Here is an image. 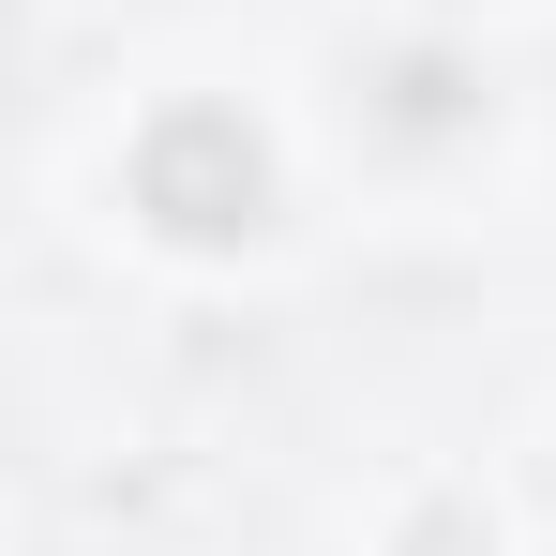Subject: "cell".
Listing matches in <instances>:
<instances>
[{"label": "cell", "instance_id": "1", "mask_svg": "<svg viewBox=\"0 0 556 556\" xmlns=\"http://www.w3.org/2000/svg\"><path fill=\"white\" fill-rule=\"evenodd\" d=\"M121 195H136V226H151V241L226 256V241H256V226H271V136H256L241 105H166V121L136 136Z\"/></svg>", "mask_w": 556, "mask_h": 556}, {"label": "cell", "instance_id": "2", "mask_svg": "<svg viewBox=\"0 0 556 556\" xmlns=\"http://www.w3.org/2000/svg\"><path fill=\"white\" fill-rule=\"evenodd\" d=\"M376 121H391V136H466V121H481V76L437 61V46H406V61H391V91H376Z\"/></svg>", "mask_w": 556, "mask_h": 556}, {"label": "cell", "instance_id": "3", "mask_svg": "<svg viewBox=\"0 0 556 556\" xmlns=\"http://www.w3.org/2000/svg\"><path fill=\"white\" fill-rule=\"evenodd\" d=\"M406 556H481V511H466V496H452V511H421V527H406Z\"/></svg>", "mask_w": 556, "mask_h": 556}]
</instances>
